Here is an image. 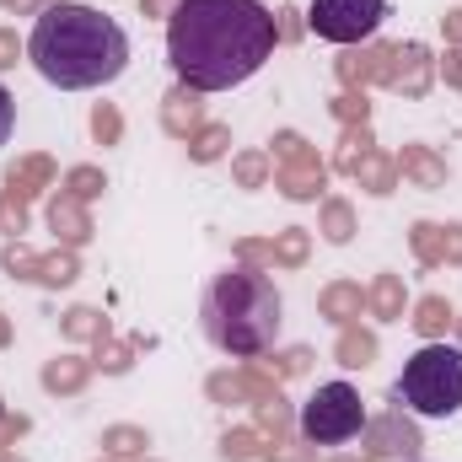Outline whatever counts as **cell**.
<instances>
[{"label":"cell","mask_w":462,"mask_h":462,"mask_svg":"<svg viewBox=\"0 0 462 462\" xmlns=\"http://www.w3.org/2000/svg\"><path fill=\"white\" fill-rule=\"evenodd\" d=\"M274 38L263 0H178L167 16V65L194 92H231L263 70Z\"/></svg>","instance_id":"obj_1"},{"label":"cell","mask_w":462,"mask_h":462,"mask_svg":"<svg viewBox=\"0 0 462 462\" xmlns=\"http://www.w3.org/2000/svg\"><path fill=\"white\" fill-rule=\"evenodd\" d=\"M27 60L60 92H97V87H108V81L124 76V65H129V32L118 27L114 16L92 11V5L54 0L32 22Z\"/></svg>","instance_id":"obj_2"},{"label":"cell","mask_w":462,"mask_h":462,"mask_svg":"<svg viewBox=\"0 0 462 462\" xmlns=\"http://www.w3.org/2000/svg\"><path fill=\"white\" fill-rule=\"evenodd\" d=\"M205 339L236 355V360H253V355H269L280 345V328H285V301H280V285L258 269H226L210 280L205 291Z\"/></svg>","instance_id":"obj_3"},{"label":"cell","mask_w":462,"mask_h":462,"mask_svg":"<svg viewBox=\"0 0 462 462\" xmlns=\"http://www.w3.org/2000/svg\"><path fill=\"white\" fill-rule=\"evenodd\" d=\"M393 403H403L414 420H452L462 409V349L425 345L403 360V376L393 382Z\"/></svg>","instance_id":"obj_4"},{"label":"cell","mask_w":462,"mask_h":462,"mask_svg":"<svg viewBox=\"0 0 462 462\" xmlns=\"http://www.w3.org/2000/svg\"><path fill=\"white\" fill-rule=\"evenodd\" d=\"M365 430V403L349 382H323L307 403H301V436L312 447H345Z\"/></svg>","instance_id":"obj_5"},{"label":"cell","mask_w":462,"mask_h":462,"mask_svg":"<svg viewBox=\"0 0 462 462\" xmlns=\"http://www.w3.org/2000/svg\"><path fill=\"white\" fill-rule=\"evenodd\" d=\"M387 22V0H312L307 27L323 43H365Z\"/></svg>","instance_id":"obj_6"},{"label":"cell","mask_w":462,"mask_h":462,"mask_svg":"<svg viewBox=\"0 0 462 462\" xmlns=\"http://www.w3.org/2000/svg\"><path fill=\"white\" fill-rule=\"evenodd\" d=\"M11 129H16V97H11V92L0 87V145L11 140Z\"/></svg>","instance_id":"obj_7"}]
</instances>
